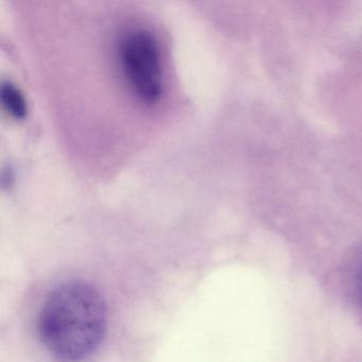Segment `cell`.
<instances>
[{
	"label": "cell",
	"mask_w": 362,
	"mask_h": 362,
	"mask_svg": "<svg viewBox=\"0 0 362 362\" xmlns=\"http://www.w3.org/2000/svg\"><path fill=\"white\" fill-rule=\"evenodd\" d=\"M4 110L16 119H24L28 113L24 95L11 82H4L1 86Z\"/></svg>",
	"instance_id": "3957f363"
},
{
	"label": "cell",
	"mask_w": 362,
	"mask_h": 362,
	"mask_svg": "<svg viewBox=\"0 0 362 362\" xmlns=\"http://www.w3.org/2000/svg\"><path fill=\"white\" fill-rule=\"evenodd\" d=\"M156 33L132 27L116 43V66L124 86L146 107H156L166 93L164 57Z\"/></svg>",
	"instance_id": "7a4b0ae2"
},
{
	"label": "cell",
	"mask_w": 362,
	"mask_h": 362,
	"mask_svg": "<svg viewBox=\"0 0 362 362\" xmlns=\"http://www.w3.org/2000/svg\"><path fill=\"white\" fill-rule=\"evenodd\" d=\"M357 293L360 305L362 307V264L360 266L359 272H358L357 275Z\"/></svg>",
	"instance_id": "277c9868"
},
{
	"label": "cell",
	"mask_w": 362,
	"mask_h": 362,
	"mask_svg": "<svg viewBox=\"0 0 362 362\" xmlns=\"http://www.w3.org/2000/svg\"><path fill=\"white\" fill-rule=\"evenodd\" d=\"M107 319L105 300L93 286L67 281L46 298L40 313V336L59 359L80 361L100 345Z\"/></svg>",
	"instance_id": "6da1fadb"
}]
</instances>
